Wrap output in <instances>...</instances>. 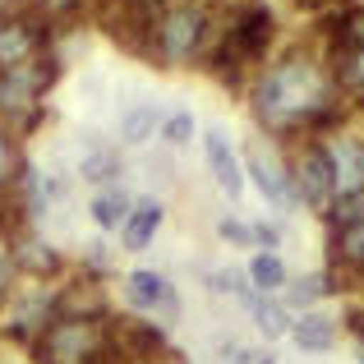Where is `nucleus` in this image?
<instances>
[{"label": "nucleus", "mask_w": 364, "mask_h": 364, "mask_svg": "<svg viewBox=\"0 0 364 364\" xmlns=\"http://www.w3.org/2000/svg\"><path fill=\"white\" fill-rule=\"evenodd\" d=\"M249 111L263 134L295 143L304 134H328L332 124H341L346 102H341L332 65L323 55L291 51L267 70H258L254 88H249Z\"/></svg>", "instance_id": "f257e3e1"}, {"label": "nucleus", "mask_w": 364, "mask_h": 364, "mask_svg": "<svg viewBox=\"0 0 364 364\" xmlns=\"http://www.w3.org/2000/svg\"><path fill=\"white\" fill-rule=\"evenodd\" d=\"M213 46V14L194 0H176L152 18V55L157 65H189L203 60V51Z\"/></svg>", "instance_id": "f03ea898"}, {"label": "nucleus", "mask_w": 364, "mask_h": 364, "mask_svg": "<svg viewBox=\"0 0 364 364\" xmlns=\"http://www.w3.org/2000/svg\"><path fill=\"white\" fill-rule=\"evenodd\" d=\"M111 346V318H83V314H55L46 332L28 346L33 364H92Z\"/></svg>", "instance_id": "7ed1b4c3"}, {"label": "nucleus", "mask_w": 364, "mask_h": 364, "mask_svg": "<svg viewBox=\"0 0 364 364\" xmlns=\"http://www.w3.org/2000/svg\"><path fill=\"white\" fill-rule=\"evenodd\" d=\"M55 79H60V60L51 51L9 70V74H0V124L9 134H28L42 120V97L51 92Z\"/></svg>", "instance_id": "20e7f679"}, {"label": "nucleus", "mask_w": 364, "mask_h": 364, "mask_svg": "<svg viewBox=\"0 0 364 364\" xmlns=\"http://www.w3.org/2000/svg\"><path fill=\"white\" fill-rule=\"evenodd\" d=\"M286 171H291V185L300 208L309 213H328V203L337 198V171H332V152L323 134H304L295 139V152L286 157Z\"/></svg>", "instance_id": "39448f33"}, {"label": "nucleus", "mask_w": 364, "mask_h": 364, "mask_svg": "<svg viewBox=\"0 0 364 364\" xmlns=\"http://www.w3.org/2000/svg\"><path fill=\"white\" fill-rule=\"evenodd\" d=\"M46 46H51V23L37 14V5L33 9H23V5L0 9V74L46 55Z\"/></svg>", "instance_id": "423d86ee"}, {"label": "nucleus", "mask_w": 364, "mask_h": 364, "mask_svg": "<svg viewBox=\"0 0 364 364\" xmlns=\"http://www.w3.org/2000/svg\"><path fill=\"white\" fill-rule=\"evenodd\" d=\"M240 166H245V180L258 189V194H263L267 208H277V213H291V208H300V198H295V185H291V171H286V157H282V152H272L267 143H245Z\"/></svg>", "instance_id": "0eeeda50"}, {"label": "nucleus", "mask_w": 364, "mask_h": 364, "mask_svg": "<svg viewBox=\"0 0 364 364\" xmlns=\"http://www.w3.org/2000/svg\"><path fill=\"white\" fill-rule=\"evenodd\" d=\"M120 295H124V304H129L134 314L161 323V328H171V323L180 318V291L161 272H152V267H134V272L120 282Z\"/></svg>", "instance_id": "6e6552de"}, {"label": "nucleus", "mask_w": 364, "mask_h": 364, "mask_svg": "<svg viewBox=\"0 0 364 364\" xmlns=\"http://www.w3.org/2000/svg\"><path fill=\"white\" fill-rule=\"evenodd\" d=\"M222 42L231 46L245 65H263L267 51H272V42H277V14L267 5H258V0H249L240 14L231 18V28H222Z\"/></svg>", "instance_id": "1a4fd4ad"}, {"label": "nucleus", "mask_w": 364, "mask_h": 364, "mask_svg": "<svg viewBox=\"0 0 364 364\" xmlns=\"http://www.w3.org/2000/svg\"><path fill=\"white\" fill-rule=\"evenodd\" d=\"M55 318V286H28V291H14L9 300V314H5V337L18 341V346H33L37 337L46 332V323Z\"/></svg>", "instance_id": "9d476101"}, {"label": "nucleus", "mask_w": 364, "mask_h": 364, "mask_svg": "<svg viewBox=\"0 0 364 364\" xmlns=\"http://www.w3.org/2000/svg\"><path fill=\"white\" fill-rule=\"evenodd\" d=\"M9 258H14V267H18V277H33V282H42V286H51L55 277L65 272V258H60V249H51L46 240H37V235H9Z\"/></svg>", "instance_id": "9b49d317"}, {"label": "nucleus", "mask_w": 364, "mask_h": 364, "mask_svg": "<svg viewBox=\"0 0 364 364\" xmlns=\"http://www.w3.org/2000/svg\"><path fill=\"white\" fill-rule=\"evenodd\" d=\"M203 161H208V176L222 185L226 198H240L245 194V166H240V152L235 143L226 139L222 129H208L203 134Z\"/></svg>", "instance_id": "f8f14e48"}, {"label": "nucleus", "mask_w": 364, "mask_h": 364, "mask_svg": "<svg viewBox=\"0 0 364 364\" xmlns=\"http://www.w3.org/2000/svg\"><path fill=\"white\" fill-rule=\"evenodd\" d=\"M235 300L245 304V314H249V323L258 328V337H267V341H282V337H291V318L295 314L286 309L277 295H258L254 286H245Z\"/></svg>", "instance_id": "ddd939ff"}, {"label": "nucleus", "mask_w": 364, "mask_h": 364, "mask_svg": "<svg viewBox=\"0 0 364 364\" xmlns=\"http://www.w3.org/2000/svg\"><path fill=\"white\" fill-rule=\"evenodd\" d=\"M161 222H166V208H161V198H134L129 217H124V226H120V245L129 249V254H143V249L157 240Z\"/></svg>", "instance_id": "4468645a"}, {"label": "nucleus", "mask_w": 364, "mask_h": 364, "mask_svg": "<svg viewBox=\"0 0 364 364\" xmlns=\"http://www.w3.org/2000/svg\"><path fill=\"white\" fill-rule=\"evenodd\" d=\"M328 277H364V222L328 231Z\"/></svg>", "instance_id": "2eb2a0df"}, {"label": "nucleus", "mask_w": 364, "mask_h": 364, "mask_svg": "<svg viewBox=\"0 0 364 364\" xmlns=\"http://www.w3.org/2000/svg\"><path fill=\"white\" fill-rule=\"evenodd\" d=\"M337 337H341L337 318L323 314V309H304V314H295V318H291V341L304 350V355H323V350H332V346H337Z\"/></svg>", "instance_id": "dca6fc26"}, {"label": "nucleus", "mask_w": 364, "mask_h": 364, "mask_svg": "<svg viewBox=\"0 0 364 364\" xmlns=\"http://www.w3.org/2000/svg\"><path fill=\"white\" fill-rule=\"evenodd\" d=\"M328 152H332V171H337V194L364 189V139L341 134V139L328 143Z\"/></svg>", "instance_id": "f3484780"}, {"label": "nucleus", "mask_w": 364, "mask_h": 364, "mask_svg": "<svg viewBox=\"0 0 364 364\" xmlns=\"http://www.w3.org/2000/svg\"><path fill=\"white\" fill-rule=\"evenodd\" d=\"M129 208H134V194H129V189H124V185H107V189H97V194H92L88 217H92V226H97V231H120L124 217H129Z\"/></svg>", "instance_id": "a211bd4d"}, {"label": "nucleus", "mask_w": 364, "mask_h": 364, "mask_svg": "<svg viewBox=\"0 0 364 364\" xmlns=\"http://www.w3.org/2000/svg\"><path fill=\"white\" fill-rule=\"evenodd\" d=\"M120 152L116 148H107V143H97V139H88L83 143V157H79V176L88 180V185H97V189H107V185H116L120 180Z\"/></svg>", "instance_id": "6ab92c4d"}, {"label": "nucleus", "mask_w": 364, "mask_h": 364, "mask_svg": "<svg viewBox=\"0 0 364 364\" xmlns=\"http://www.w3.org/2000/svg\"><path fill=\"white\" fill-rule=\"evenodd\" d=\"M245 277H249V286H254L258 295H282V286L291 282V272H286L282 254H267V249L249 254V263H245Z\"/></svg>", "instance_id": "aec40b11"}, {"label": "nucleus", "mask_w": 364, "mask_h": 364, "mask_svg": "<svg viewBox=\"0 0 364 364\" xmlns=\"http://www.w3.org/2000/svg\"><path fill=\"white\" fill-rule=\"evenodd\" d=\"M328 65H332L341 102H360L364 107V51H332Z\"/></svg>", "instance_id": "412c9836"}, {"label": "nucleus", "mask_w": 364, "mask_h": 364, "mask_svg": "<svg viewBox=\"0 0 364 364\" xmlns=\"http://www.w3.org/2000/svg\"><path fill=\"white\" fill-rule=\"evenodd\" d=\"M328 291H337V286H332V277L328 272H309V277H295V282H286L282 286V295H277V300L286 304V309H318V300Z\"/></svg>", "instance_id": "4be33fe9"}, {"label": "nucleus", "mask_w": 364, "mask_h": 364, "mask_svg": "<svg viewBox=\"0 0 364 364\" xmlns=\"http://www.w3.org/2000/svg\"><path fill=\"white\" fill-rule=\"evenodd\" d=\"M332 51H364V5H350L341 14H332Z\"/></svg>", "instance_id": "5701e85b"}, {"label": "nucleus", "mask_w": 364, "mask_h": 364, "mask_svg": "<svg viewBox=\"0 0 364 364\" xmlns=\"http://www.w3.org/2000/svg\"><path fill=\"white\" fill-rule=\"evenodd\" d=\"M157 129H161V111L152 107V102H139V107H129V111L120 116V139L129 143V148L148 143Z\"/></svg>", "instance_id": "b1692460"}, {"label": "nucleus", "mask_w": 364, "mask_h": 364, "mask_svg": "<svg viewBox=\"0 0 364 364\" xmlns=\"http://www.w3.org/2000/svg\"><path fill=\"white\" fill-rule=\"evenodd\" d=\"M23 148H18V134H9L5 124H0V194H9L14 189V180L23 176Z\"/></svg>", "instance_id": "393cba45"}, {"label": "nucleus", "mask_w": 364, "mask_h": 364, "mask_svg": "<svg viewBox=\"0 0 364 364\" xmlns=\"http://www.w3.org/2000/svg\"><path fill=\"white\" fill-rule=\"evenodd\" d=\"M194 116H189V111H166V116H161V139L171 143V148H185V143H194Z\"/></svg>", "instance_id": "a878e982"}, {"label": "nucleus", "mask_w": 364, "mask_h": 364, "mask_svg": "<svg viewBox=\"0 0 364 364\" xmlns=\"http://www.w3.org/2000/svg\"><path fill=\"white\" fill-rule=\"evenodd\" d=\"M14 291H18V267H14V258H9V240H0V314L9 309Z\"/></svg>", "instance_id": "bb28decb"}, {"label": "nucleus", "mask_w": 364, "mask_h": 364, "mask_svg": "<svg viewBox=\"0 0 364 364\" xmlns=\"http://www.w3.org/2000/svg\"><path fill=\"white\" fill-rule=\"evenodd\" d=\"M249 286L245 272H235V267H217V272H208V291L213 295H240Z\"/></svg>", "instance_id": "cd10ccee"}, {"label": "nucleus", "mask_w": 364, "mask_h": 364, "mask_svg": "<svg viewBox=\"0 0 364 364\" xmlns=\"http://www.w3.org/2000/svg\"><path fill=\"white\" fill-rule=\"evenodd\" d=\"M217 235L235 249H254V222H235V217H222L217 222Z\"/></svg>", "instance_id": "c85d7f7f"}, {"label": "nucleus", "mask_w": 364, "mask_h": 364, "mask_svg": "<svg viewBox=\"0 0 364 364\" xmlns=\"http://www.w3.org/2000/svg\"><path fill=\"white\" fill-rule=\"evenodd\" d=\"M258 355H263V350H249L245 341H222L208 364H258Z\"/></svg>", "instance_id": "c756f323"}, {"label": "nucleus", "mask_w": 364, "mask_h": 364, "mask_svg": "<svg viewBox=\"0 0 364 364\" xmlns=\"http://www.w3.org/2000/svg\"><path fill=\"white\" fill-rule=\"evenodd\" d=\"M346 328L355 332V341H360V346H364V304H355V309L346 314Z\"/></svg>", "instance_id": "7c9ffc66"}, {"label": "nucleus", "mask_w": 364, "mask_h": 364, "mask_svg": "<svg viewBox=\"0 0 364 364\" xmlns=\"http://www.w3.org/2000/svg\"><path fill=\"white\" fill-rule=\"evenodd\" d=\"M258 364H277V360H272V355H258Z\"/></svg>", "instance_id": "2f4dec72"}, {"label": "nucleus", "mask_w": 364, "mask_h": 364, "mask_svg": "<svg viewBox=\"0 0 364 364\" xmlns=\"http://www.w3.org/2000/svg\"><path fill=\"white\" fill-rule=\"evenodd\" d=\"M355 360H360V364H364V346H360V350H355Z\"/></svg>", "instance_id": "473e14b6"}]
</instances>
